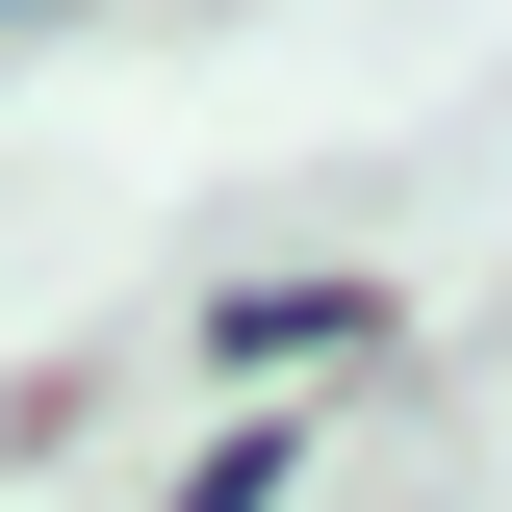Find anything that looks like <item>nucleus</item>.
Wrapping results in <instances>:
<instances>
[{"label":"nucleus","mask_w":512,"mask_h":512,"mask_svg":"<svg viewBox=\"0 0 512 512\" xmlns=\"http://www.w3.org/2000/svg\"><path fill=\"white\" fill-rule=\"evenodd\" d=\"M205 359H231V384H308V359H384V308H359V282H256Z\"/></svg>","instance_id":"1"}]
</instances>
